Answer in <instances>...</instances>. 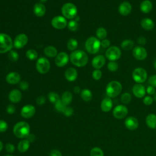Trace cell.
<instances>
[{
  "label": "cell",
  "mask_w": 156,
  "mask_h": 156,
  "mask_svg": "<svg viewBox=\"0 0 156 156\" xmlns=\"http://www.w3.org/2000/svg\"><path fill=\"white\" fill-rule=\"evenodd\" d=\"M127 114L128 108L124 105H118L113 110V115L116 119H123L126 117Z\"/></svg>",
  "instance_id": "obj_11"
},
{
  "label": "cell",
  "mask_w": 156,
  "mask_h": 156,
  "mask_svg": "<svg viewBox=\"0 0 156 156\" xmlns=\"http://www.w3.org/2000/svg\"><path fill=\"white\" fill-rule=\"evenodd\" d=\"M21 76L20 74L16 72H10L7 74L5 77L6 82L12 85H15L20 82Z\"/></svg>",
  "instance_id": "obj_20"
},
{
  "label": "cell",
  "mask_w": 156,
  "mask_h": 156,
  "mask_svg": "<svg viewBox=\"0 0 156 156\" xmlns=\"http://www.w3.org/2000/svg\"><path fill=\"white\" fill-rule=\"evenodd\" d=\"M134 42L133 40L126 39L121 43V47L124 51H130L133 48Z\"/></svg>",
  "instance_id": "obj_32"
},
{
  "label": "cell",
  "mask_w": 156,
  "mask_h": 156,
  "mask_svg": "<svg viewBox=\"0 0 156 156\" xmlns=\"http://www.w3.org/2000/svg\"><path fill=\"white\" fill-rule=\"evenodd\" d=\"M66 107V105H65L63 102L62 101L61 99L60 100H58L57 102H55L54 104V107H55V109L58 112H62L63 113V110H65V107Z\"/></svg>",
  "instance_id": "obj_41"
},
{
  "label": "cell",
  "mask_w": 156,
  "mask_h": 156,
  "mask_svg": "<svg viewBox=\"0 0 156 156\" xmlns=\"http://www.w3.org/2000/svg\"><path fill=\"white\" fill-rule=\"evenodd\" d=\"M26 139L30 142V143H32L35 141V136L34 134H31V133H29V135L27 136Z\"/></svg>",
  "instance_id": "obj_56"
},
{
  "label": "cell",
  "mask_w": 156,
  "mask_h": 156,
  "mask_svg": "<svg viewBox=\"0 0 156 156\" xmlns=\"http://www.w3.org/2000/svg\"><path fill=\"white\" fill-rule=\"evenodd\" d=\"M154 98V100H155V101H156V92H155V94H154V98Z\"/></svg>",
  "instance_id": "obj_60"
},
{
  "label": "cell",
  "mask_w": 156,
  "mask_h": 156,
  "mask_svg": "<svg viewBox=\"0 0 156 156\" xmlns=\"http://www.w3.org/2000/svg\"><path fill=\"white\" fill-rule=\"evenodd\" d=\"M78 76L77 70L74 68H68L65 72V77L69 82H74Z\"/></svg>",
  "instance_id": "obj_22"
},
{
  "label": "cell",
  "mask_w": 156,
  "mask_h": 156,
  "mask_svg": "<svg viewBox=\"0 0 156 156\" xmlns=\"http://www.w3.org/2000/svg\"><path fill=\"white\" fill-rule=\"evenodd\" d=\"M152 3L149 0H144L141 2L140 5L141 12L144 13H149L152 10Z\"/></svg>",
  "instance_id": "obj_26"
},
{
  "label": "cell",
  "mask_w": 156,
  "mask_h": 156,
  "mask_svg": "<svg viewBox=\"0 0 156 156\" xmlns=\"http://www.w3.org/2000/svg\"><path fill=\"white\" fill-rule=\"evenodd\" d=\"M22 99L21 92L17 89L11 90L9 94V99L13 103H18Z\"/></svg>",
  "instance_id": "obj_24"
},
{
  "label": "cell",
  "mask_w": 156,
  "mask_h": 156,
  "mask_svg": "<svg viewBox=\"0 0 156 156\" xmlns=\"http://www.w3.org/2000/svg\"><path fill=\"white\" fill-rule=\"evenodd\" d=\"M44 54L48 57H55L57 55V49L54 46H47L44 49Z\"/></svg>",
  "instance_id": "obj_28"
},
{
  "label": "cell",
  "mask_w": 156,
  "mask_h": 156,
  "mask_svg": "<svg viewBox=\"0 0 156 156\" xmlns=\"http://www.w3.org/2000/svg\"><path fill=\"white\" fill-rule=\"evenodd\" d=\"M49 156H62L61 152L57 149H52L49 152Z\"/></svg>",
  "instance_id": "obj_54"
},
{
  "label": "cell",
  "mask_w": 156,
  "mask_h": 156,
  "mask_svg": "<svg viewBox=\"0 0 156 156\" xmlns=\"http://www.w3.org/2000/svg\"><path fill=\"white\" fill-rule=\"evenodd\" d=\"M46 101V98L44 96H39L37 97L36 99V102L38 105H42L45 103Z\"/></svg>",
  "instance_id": "obj_52"
},
{
  "label": "cell",
  "mask_w": 156,
  "mask_h": 156,
  "mask_svg": "<svg viewBox=\"0 0 156 156\" xmlns=\"http://www.w3.org/2000/svg\"><path fill=\"white\" fill-rule=\"evenodd\" d=\"M26 56L30 60H35L38 57V53L35 49H30L26 51Z\"/></svg>",
  "instance_id": "obj_35"
},
{
  "label": "cell",
  "mask_w": 156,
  "mask_h": 156,
  "mask_svg": "<svg viewBox=\"0 0 156 156\" xmlns=\"http://www.w3.org/2000/svg\"><path fill=\"white\" fill-rule=\"evenodd\" d=\"M46 1H47V0H40V2H41V3L45 2Z\"/></svg>",
  "instance_id": "obj_61"
},
{
  "label": "cell",
  "mask_w": 156,
  "mask_h": 156,
  "mask_svg": "<svg viewBox=\"0 0 156 156\" xmlns=\"http://www.w3.org/2000/svg\"><path fill=\"white\" fill-rule=\"evenodd\" d=\"M105 63V57L102 55L95 56L91 61V65L94 69H100Z\"/></svg>",
  "instance_id": "obj_19"
},
{
  "label": "cell",
  "mask_w": 156,
  "mask_h": 156,
  "mask_svg": "<svg viewBox=\"0 0 156 156\" xmlns=\"http://www.w3.org/2000/svg\"><path fill=\"white\" fill-rule=\"evenodd\" d=\"M8 129L7 123L2 119H0V133L5 132Z\"/></svg>",
  "instance_id": "obj_46"
},
{
  "label": "cell",
  "mask_w": 156,
  "mask_h": 156,
  "mask_svg": "<svg viewBox=\"0 0 156 156\" xmlns=\"http://www.w3.org/2000/svg\"><path fill=\"white\" fill-rule=\"evenodd\" d=\"M85 47L90 54H96L101 48V41L96 37H90L85 43Z\"/></svg>",
  "instance_id": "obj_5"
},
{
  "label": "cell",
  "mask_w": 156,
  "mask_h": 156,
  "mask_svg": "<svg viewBox=\"0 0 156 156\" xmlns=\"http://www.w3.org/2000/svg\"><path fill=\"white\" fill-rule=\"evenodd\" d=\"M125 127L130 130H136L139 126L138 119L134 116H129L126 118L124 121Z\"/></svg>",
  "instance_id": "obj_16"
},
{
  "label": "cell",
  "mask_w": 156,
  "mask_h": 156,
  "mask_svg": "<svg viewBox=\"0 0 156 156\" xmlns=\"http://www.w3.org/2000/svg\"><path fill=\"white\" fill-rule=\"evenodd\" d=\"M67 26L69 30L72 32H75L79 28V23L75 20H71L68 23Z\"/></svg>",
  "instance_id": "obj_38"
},
{
  "label": "cell",
  "mask_w": 156,
  "mask_h": 156,
  "mask_svg": "<svg viewBox=\"0 0 156 156\" xmlns=\"http://www.w3.org/2000/svg\"><path fill=\"white\" fill-rule=\"evenodd\" d=\"M105 56L110 61H116L121 57V51L118 47L112 46L106 50Z\"/></svg>",
  "instance_id": "obj_8"
},
{
  "label": "cell",
  "mask_w": 156,
  "mask_h": 156,
  "mask_svg": "<svg viewBox=\"0 0 156 156\" xmlns=\"http://www.w3.org/2000/svg\"><path fill=\"white\" fill-rule=\"evenodd\" d=\"M148 82L150 85L156 88V74H153L148 79Z\"/></svg>",
  "instance_id": "obj_48"
},
{
  "label": "cell",
  "mask_w": 156,
  "mask_h": 156,
  "mask_svg": "<svg viewBox=\"0 0 156 156\" xmlns=\"http://www.w3.org/2000/svg\"><path fill=\"white\" fill-rule=\"evenodd\" d=\"M29 83L23 80L20 82V88L23 91H26L29 88Z\"/></svg>",
  "instance_id": "obj_50"
},
{
  "label": "cell",
  "mask_w": 156,
  "mask_h": 156,
  "mask_svg": "<svg viewBox=\"0 0 156 156\" xmlns=\"http://www.w3.org/2000/svg\"><path fill=\"white\" fill-rule=\"evenodd\" d=\"M33 11L35 15L37 17L43 16L46 12V9L45 5L41 2L36 3L33 8Z\"/></svg>",
  "instance_id": "obj_21"
},
{
  "label": "cell",
  "mask_w": 156,
  "mask_h": 156,
  "mask_svg": "<svg viewBox=\"0 0 156 156\" xmlns=\"http://www.w3.org/2000/svg\"><path fill=\"white\" fill-rule=\"evenodd\" d=\"M132 54L134 58L138 60H143L147 56L146 49L141 46H136L133 48Z\"/></svg>",
  "instance_id": "obj_13"
},
{
  "label": "cell",
  "mask_w": 156,
  "mask_h": 156,
  "mask_svg": "<svg viewBox=\"0 0 156 156\" xmlns=\"http://www.w3.org/2000/svg\"><path fill=\"white\" fill-rule=\"evenodd\" d=\"M146 93L149 94V95H154L155 94V93L156 92L155 90V88L151 86V85H149L146 89Z\"/></svg>",
  "instance_id": "obj_53"
},
{
  "label": "cell",
  "mask_w": 156,
  "mask_h": 156,
  "mask_svg": "<svg viewBox=\"0 0 156 156\" xmlns=\"http://www.w3.org/2000/svg\"><path fill=\"white\" fill-rule=\"evenodd\" d=\"M69 60L73 65L77 67L85 66L88 62V57L82 50L76 49L73 51L69 55Z\"/></svg>",
  "instance_id": "obj_1"
},
{
  "label": "cell",
  "mask_w": 156,
  "mask_h": 156,
  "mask_svg": "<svg viewBox=\"0 0 156 156\" xmlns=\"http://www.w3.org/2000/svg\"><path fill=\"white\" fill-rule=\"evenodd\" d=\"M68 22L63 16L58 15L53 17L51 20V25L56 29H63L66 27Z\"/></svg>",
  "instance_id": "obj_10"
},
{
  "label": "cell",
  "mask_w": 156,
  "mask_h": 156,
  "mask_svg": "<svg viewBox=\"0 0 156 156\" xmlns=\"http://www.w3.org/2000/svg\"><path fill=\"white\" fill-rule=\"evenodd\" d=\"M73 90H74V92L76 93H80L81 91H82V90H80V87H79V86H76V87H74Z\"/></svg>",
  "instance_id": "obj_57"
},
{
  "label": "cell",
  "mask_w": 156,
  "mask_h": 156,
  "mask_svg": "<svg viewBox=\"0 0 156 156\" xmlns=\"http://www.w3.org/2000/svg\"><path fill=\"white\" fill-rule=\"evenodd\" d=\"M132 10V5L128 1H124L121 2L118 7V12L119 14L122 16H127L129 15L131 13Z\"/></svg>",
  "instance_id": "obj_18"
},
{
  "label": "cell",
  "mask_w": 156,
  "mask_h": 156,
  "mask_svg": "<svg viewBox=\"0 0 156 156\" xmlns=\"http://www.w3.org/2000/svg\"><path fill=\"white\" fill-rule=\"evenodd\" d=\"M137 41H138V43L139 44H140L141 46H143V45H144L146 43V39L144 37L140 36L138 38Z\"/></svg>",
  "instance_id": "obj_55"
},
{
  "label": "cell",
  "mask_w": 156,
  "mask_h": 156,
  "mask_svg": "<svg viewBox=\"0 0 156 156\" xmlns=\"http://www.w3.org/2000/svg\"><path fill=\"white\" fill-rule=\"evenodd\" d=\"M30 142L26 139H23L21 140L18 144V149L20 152H26L30 147Z\"/></svg>",
  "instance_id": "obj_29"
},
{
  "label": "cell",
  "mask_w": 156,
  "mask_h": 156,
  "mask_svg": "<svg viewBox=\"0 0 156 156\" xmlns=\"http://www.w3.org/2000/svg\"><path fill=\"white\" fill-rule=\"evenodd\" d=\"M132 100L131 94L129 93L125 92L122 94L121 96V101L124 104H128Z\"/></svg>",
  "instance_id": "obj_39"
},
{
  "label": "cell",
  "mask_w": 156,
  "mask_h": 156,
  "mask_svg": "<svg viewBox=\"0 0 156 156\" xmlns=\"http://www.w3.org/2000/svg\"><path fill=\"white\" fill-rule=\"evenodd\" d=\"M147 126L152 129H156V115L154 113L149 114L145 120Z\"/></svg>",
  "instance_id": "obj_27"
},
{
  "label": "cell",
  "mask_w": 156,
  "mask_h": 156,
  "mask_svg": "<svg viewBox=\"0 0 156 156\" xmlns=\"http://www.w3.org/2000/svg\"><path fill=\"white\" fill-rule=\"evenodd\" d=\"M96 36L99 40H103L107 36V31L103 27H98L96 30Z\"/></svg>",
  "instance_id": "obj_33"
},
{
  "label": "cell",
  "mask_w": 156,
  "mask_h": 156,
  "mask_svg": "<svg viewBox=\"0 0 156 156\" xmlns=\"http://www.w3.org/2000/svg\"><path fill=\"white\" fill-rule=\"evenodd\" d=\"M61 100L65 105L68 106L71 103L72 100H73L72 93L69 91H65L62 95Z\"/></svg>",
  "instance_id": "obj_30"
},
{
  "label": "cell",
  "mask_w": 156,
  "mask_h": 156,
  "mask_svg": "<svg viewBox=\"0 0 156 156\" xmlns=\"http://www.w3.org/2000/svg\"><path fill=\"white\" fill-rule=\"evenodd\" d=\"M4 156H13L12 155H10V154H7V155H5Z\"/></svg>",
  "instance_id": "obj_62"
},
{
  "label": "cell",
  "mask_w": 156,
  "mask_h": 156,
  "mask_svg": "<svg viewBox=\"0 0 156 156\" xmlns=\"http://www.w3.org/2000/svg\"><path fill=\"white\" fill-rule=\"evenodd\" d=\"M28 42V37L25 34H20L16 36L13 40V46L16 49H21L24 47Z\"/></svg>",
  "instance_id": "obj_12"
},
{
  "label": "cell",
  "mask_w": 156,
  "mask_h": 156,
  "mask_svg": "<svg viewBox=\"0 0 156 156\" xmlns=\"http://www.w3.org/2000/svg\"><path fill=\"white\" fill-rule=\"evenodd\" d=\"M90 156H104V154L100 147H94L90 151Z\"/></svg>",
  "instance_id": "obj_37"
},
{
  "label": "cell",
  "mask_w": 156,
  "mask_h": 156,
  "mask_svg": "<svg viewBox=\"0 0 156 156\" xmlns=\"http://www.w3.org/2000/svg\"><path fill=\"white\" fill-rule=\"evenodd\" d=\"M66 46H67L68 49L73 52V51L76 50V49L78 46V42H77V40H76L74 38H70L68 40Z\"/></svg>",
  "instance_id": "obj_34"
},
{
  "label": "cell",
  "mask_w": 156,
  "mask_h": 156,
  "mask_svg": "<svg viewBox=\"0 0 156 156\" xmlns=\"http://www.w3.org/2000/svg\"><path fill=\"white\" fill-rule=\"evenodd\" d=\"M140 24L141 27L146 30H151L155 27V23L154 21L149 18H144L141 20Z\"/></svg>",
  "instance_id": "obj_25"
},
{
  "label": "cell",
  "mask_w": 156,
  "mask_h": 156,
  "mask_svg": "<svg viewBox=\"0 0 156 156\" xmlns=\"http://www.w3.org/2000/svg\"><path fill=\"white\" fill-rule=\"evenodd\" d=\"M50 67V62L46 57H42L37 60L36 63V69L39 73L44 74L48 73Z\"/></svg>",
  "instance_id": "obj_9"
},
{
  "label": "cell",
  "mask_w": 156,
  "mask_h": 156,
  "mask_svg": "<svg viewBox=\"0 0 156 156\" xmlns=\"http://www.w3.org/2000/svg\"><path fill=\"white\" fill-rule=\"evenodd\" d=\"M30 126L25 121H20L15 124L13 129L14 135L19 138L25 139L30 133Z\"/></svg>",
  "instance_id": "obj_2"
},
{
  "label": "cell",
  "mask_w": 156,
  "mask_h": 156,
  "mask_svg": "<svg viewBox=\"0 0 156 156\" xmlns=\"http://www.w3.org/2000/svg\"><path fill=\"white\" fill-rule=\"evenodd\" d=\"M13 41L10 36L7 34L0 33V54H5L12 50Z\"/></svg>",
  "instance_id": "obj_4"
},
{
  "label": "cell",
  "mask_w": 156,
  "mask_h": 156,
  "mask_svg": "<svg viewBox=\"0 0 156 156\" xmlns=\"http://www.w3.org/2000/svg\"><path fill=\"white\" fill-rule=\"evenodd\" d=\"M15 111H16V108L12 104H9L6 107V112L9 114H10V115L13 114V113H15Z\"/></svg>",
  "instance_id": "obj_51"
},
{
  "label": "cell",
  "mask_w": 156,
  "mask_h": 156,
  "mask_svg": "<svg viewBox=\"0 0 156 156\" xmlns=\"http://www.w3.org/2000/svg\"><path fill=\"white\" fill-rule=\"evenodd\" d=\"M63 16L69 20H73L77 15V9L75 4L71 2L64 4L61 9Z\"/></svg>",
  "instance_id": "obj_6"
},
{
  "label": "cell",
  "mask_w": 156,
  "mask_h": 156,
  "mask_svg": "<svg viewBox=\"0 0 156 156\" xmlns=\"http://www.w3.org/2000/svg\"><path fill=\"white\" fill-rule=\"evenodd\" d=\"M8 58L10 61L15 62L19 59V54L15 51L11 50L8 52Z\"/></svg>",
  "instance_id": "obj_40"
},
{
  "label": "cell",
  "mask_w": 156,
  "mask_h": 156,
  "mask_svg": "<svg viewBox=\"0 0 156 156\" xmlns=\"http://www.w3.org/2000/svg\"><path fill=\"white\" fill-rule=\"evenodd\" d=\"M102 76V71L100 69H95L92 73V77L95 80H99L101 79Z\"/></svg>",
  "instance_id": "obj_43"
},
{
  "label": "cell",
  "mask_w": 156,
  "mask_h": 156,
  "mask_svg": "<svg viewBox=\"0 0 156 156\" xmlns=\"http://www.w3.org/2000/svg\"><path fill=\"white\" fill-rule=\"evenodd\" d=\"M101 109L102 112L107 113L110 112L113 107V102L110 98L107 97L102 99L101 103Z\"/></svg>",
  "instance_id": "obj_23"
},
{
  "label": "cell",
  "mask_w": 156,
  "mask_h": 156,
  "mask_svg": "<svg viewBox=\"0 0 156 156\" xmlns=\"http://www.w3.org/2000/svg\"><path fill=\"white\" fill-rule=\"evenodd\" d=\"M35 107L30 104H27L22 107L21 109L20 114L22 117L24 118H32L35 113Z\"/></svg>",
  "instance_id": "obj_15"
},
{
  "label": "cell",
  "mask_w": 156,
  "mask_h": 156,
  "mask_svg": "<svg viewBox=\"0 0 156 156\" xmlns=\"http://www.w3.org/2000/svg\"><path fill=\"white\" fill-rule=\"evenodd\" d=\"M69 60V56L65 52H60L57 54L55 58V63L58 67L65 66Z\"/></svg>",
  "instance_id": "obj_14"
},
{
  "label": "cell",
  "mask_w": 156,
  "mask_h": 156,
  "mask_svg": "<svg viewBox=\"0 0 156 156\" xmlns=\"http://www.w3.org/2000/svg\"><path fill=\"white\" fill-rule=\"evenodd\" d=\"M2 149H3V143L1 141H0V152L2 150Z\"/></svg>",
  "instance_id": "obj_58"
},
{
  "label": "cell",
  "mask_w": 156,
  "mask_h": 156,
  "mask_svg": "<svg viewBox=\"0 0 156 156\" xmlns=\"http://www.w3.org/2000/svg\"><path fill=\"white\" fill-rule=\"evenodd\" d=\"M5 150L7 152L12 154L15 152V146L12 143H7L5 145Z\"/></svg>",
  "instance_id": "obj_47"
},
{
  "label": "cell",
  "mask_w": 156,
  "mask_h": 156,
  "mask_svg": "<svg viewBox=\"0 0 156 156\" xmlns=\"http://www.w3.org/2000/svg\"><path fill=\"white\" fill-rule=\"evenodd\" d=\"M154 98H152L151 96H145L143 98V104L146 105H150L153 103Z\"/></svg>",
  "instance_id": "obj_44"
},
{
  "label": "cell",
  "mask_w": 156,
  "mask_h": 156,
  "mask_svg": "<svg viewBox=\"0 0 156 156\" xmlns=\"http://www.w3.org/2000/svg\"><path fill=\"white\" fill-rule=\"evenodd\" d=\"M107 68L111 72H115L118 69V64L115 61H110L107 64Z\"/></svg>",
  "instance_id": "obj_42"
},
{
  "label": "cell",
  "mask_w": 156,
  "mask_h": 156,
  "mask_svg": "<svg viewBox=\"0 0 156 156\" xmlns=\"http://www.w3.org/2000/svg\"><path fill=\"white\" fill-rule=\"evenodd\" d=\"M132 76L133 80L136 83H142L146 80L147 78V73L145 69L138 67L134 69Z\"/></svg>",
  "instance_id": "obj_7"
},
{
  "label": "cell",
  "mask_w": 156,
  "mask_h": 156,
  "mask_svg": "<svg viewBox=\"0 0 156 156\" xmlns=\"http://www.w3.org/2000/svg\"><path fill=\"white\" fill-rule=\"evenodd\" d=\"M48 98L49 101L54 104L55 102H57L58 100L60 99L59 95L54 91H51L49 93V94L48 95Z\"/></svg>",
  "instance_id": "obj_36"
},
{
  "label": "cell",
  "mask_w": 156,
  "mask_h": 156,
  "mask_svg": "<svg viewBox=\"0 0 156 156\" xmlns=\"http://www.w3.org/2000/svg\"><path fill=\"white\" fill-rule=\"evenodd\" d=\"M73 112H74V110H73V108L71 107H69V106H66L65 108V110H63V114L64 115H65L66 116H71L73 114Z\"/></svg>",
  "instance_id": "obj_45"
},
{
  "label": "cell",
  "mask_w": 156,
  "mask_h": 156,
  "mask_svg": "<svg viewBox=\"0 0 156 156\" xmlns=\"http://www.w3.org/2000/svg\"><path fill=\"white\" fill-rule=\"evenodd\" d=\"M133 95L138 98H142L145 96L146 91L144 85L141 83H135L132 87Z\"/></svg>",
  "instance_id": "obj_17"
},
{
  "label": "cell",
  "mask_w": 156,
  "mask_h": 156,
  "mask_svg": "<svg viewBox=\"0 0 156 156\" xmlns=\"http://www.w3.org/2000/svg\"><path fill=\"white\" fill-rule=\"evenodd\" d=\"M154 68L156 69V59L155 60V61L154 62Z\"/></svg>",
  "instance_id": "obj_59"
},
{
  "label": "cell",
  "mask_w": 156,
  "mask_h": 156,
  "mask_svg": "<svg viewBox=\"0 0 156 156\" xmlns=\"http://www.w3.org/2000/svg\"><path fill=\"white\" fill-rule=\"evenodd\" d=\"M110 46V41L108 39L105 38L101 41V46L104 48H108Z\"/></svg>",
  "instance_id": "obj_49"
},
{
  "label": "cell",
  "mask_w": 156,
  "mask_h": 156,
  "mask_svg": "<svg viewBox=\"0 0 156 156\" xmlns=\"http://www.w3.org/2000/svg\"><path fill=\"white\" fill-rule=\"evenodd\" d=\"M121 83L117 80H112L108 83L105 88V92L108 97L114 98L118 96L122 91Z\"/></svg>",
  "instance_id": "obj_3"
},
{
  "label": "cell",
  "mask_w": 156,
  "mask_h": 156,
  "mask_svg": "<svg viewBox=\"0 0 156 156\" xmlns=\"http://www.w3.org/2000/svg\"><path fill=\"white\" fill-rule=\"evenodd\" d=\"M80 97L85 102H90L92 99L93 94L89 89L85 88L81 91Z\"/></svg>",
  "instance_id": "obj_31"
}]
</instances>
